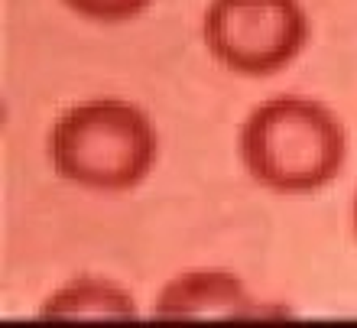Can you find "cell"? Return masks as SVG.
<instances>
[{
  "label": "cell",
  "mask_w": 357,
  "mask_h": 328,
  "mask_svg": "<svg viewBox=\"0 0 357 328\" xmlns=\"http://www.w3.org/2000/svg\"><path fill=\"white\" fill-rule=\"evenodd\" d=\"M202 39L221 68L266 78L299 59L309 43V17L302 0H211Z\"/></svg>",
  "instance_id": "3957f363"
},
{
  "label": "cell",
  "mask_w": 357,
  "mask_h": 328,
  "mask_svg": "<svg viewBox=\"0 0 357 328\" xmlns=\"http://www.w3.org/2000/svg\"><path fill=\"white\" fill-rule=\"evenodd\" d=\"M39 315L52 319H85V315H137V302L130 290H123L121 283L107 276H75L56 292H49L46 302L39 306Z\"/></svg>",
  "instance_id": "5b68a950"
},
{
  "label": "cell",
  "mask_w": 357,
  "mask_h": 328,
  "mask_svg": "<svg viewBox=\"0 0 357 328\" xmlns=\"http://www.w3.org/2000/svg\"><path fill=\"white\" fill-rule=\"evenodd\" d=\"M237 153L257 186L276 195H312L341 176L348 131L328 104L280 94L247 114Z\"/></svg>",
  "instance_id": "6da1fadb"
},
{
  "label": "cell",
  "mask_w": 357,
  "mask_h": 328,
  "mask_svg": "<svg viewBox=\"0 0 357 328\" xmlns=\"http://www.w3.org/2000/svg\"><path fill=\"white\" fill-rule=\"evenodd\" d=\"M160 137L140 104L94 98L72 104L49 131V163L59 179L88 192H130L153 172Z\"/></svg>",
  "instance_id": "7a4b0ae2"
},
{
  "label": "cell",
  "mask_w": 357,
  "mask_h": 328,
  "mask_svg": "<svg viewBox=\"0 0 357 328\" xmlns=\"http://www.w3.org/2000/svg\"><path fill=\"white\" fill-rule=\"evenodd\" d=\"M351 221H354V234H357V195H354V208H351Z\"/></svg>",
  "instance_id": "52a82bcc"
},
{
  "label": "cell",
  "mask_w": 357,
  "mask_h": 328,
  "mask_svg": "<svg viewBox=\"0 0 357 328\" xmlns=\"http://www.w3.org/2000/svg\"><path fill=\"white\" fill-rule=\"evenodd\" d=\"M156 315H257L260 306L241 276L227 270H188L172 276L153 302Z\"/></svg>",
  "instance_id": "277c9868"
},
{
  "label": "cell",
  "mask_w": 357,
  "mask_h": 328,
  "mask_svg": "<svg viewBox=\"0 0 357 328\" xmlns=\"http://www.w3.org/2000/svg\"><path fill=\"white\" fill-rule=\"evenodd\" d=\"M72 13L88 17L94 23H127L140 17L153 0H62Z\"/></svg>",
  "instance_id": "8992f818"
}]
</instances>
